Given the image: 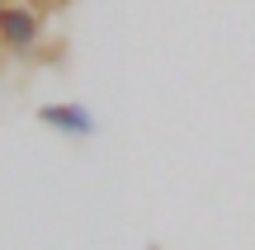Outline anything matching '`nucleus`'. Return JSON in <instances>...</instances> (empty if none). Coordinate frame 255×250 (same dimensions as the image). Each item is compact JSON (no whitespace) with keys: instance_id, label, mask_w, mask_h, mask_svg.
I'll return each mask as SVG.
<instances>
[{"instance_id":"obj_4","label":"nucleus","mask_w":255,"mask_h":250,"mask_svg":"<svg viewBox=\"0 0 255 250\" xmlns=\"http://www.w3.org/2000/svg\"><path fill=\"white\" fill-rule=\"evenodd\" d=\"M5 5H9V0H0V14H5Z\"/></svg>"},{"instance_id":"obj_1","label":"nucleus","mask_w":255,"mask_h":250,"mask_svg":"<svg viewBox=\"0 0 255 250\" xmlns=\"http://www.w3.org/2000/svg\"><path fill=\"white\" fill-rule=\"evenodd\" d=\"M38 47H43V9L24 5V0H9L5 14H0V52L28 62Z\"/></svg>"},{"instance_id":"obj_2","label":"nucleus","mask_w":255,"mask_h":250,"mask_svg":"<svg viewBox=\"0 0 255 250\" xmlns=\"http://www.w3.org/2000/svg\"><path fill=\"white\" fill-rule=\"evenodd\" d=\"M38 123L66 132V137H90L95 132V113L85 109V104H43V109H38Z\"/></svg>"},{"instance_id":"obj_3","label":"nucleus","mask_w":255,"mask_h":250,"mask_svg":"<svg viewBox=\"0 0 255 250\" xmlns=\"http://www.w3.org/2000/svg\"><path fill=\"white\" fill-rule=\"evenodd\" d=\"M24 5H33V9H43V14H47V9H66L71 0H24Z\"/></svg>"}]
</instances>
